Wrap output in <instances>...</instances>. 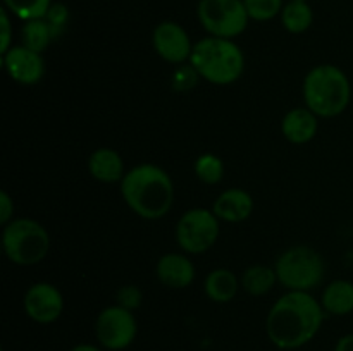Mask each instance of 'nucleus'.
I'll return each mask as SVG.
<instances>
[{
  "label": "nucleus",
  "mask_w": 353,
  "mask_h": 351,
  "mask_svg": "<svg viewBox=\"0 0 353 351\" xmlns=\"http://www.w3.org/2000/svg\"><path fill=\"white\" fill-rule=\"evenodd\" d=\"M324 310L310 292L288 291L271 306L265 320L269 339L281 350H295L314 339L324 322Z\"/></svg>",
  "instance_id": "f257e3e1"
},
{
  "label": "nucleus",
  "mask_w": 353,
  "mask_h": 351,
  "mask_svg": "<svg viewBox=\"0 0 353 351\" xmlns=\"http://www.w3.org/2000/svg\"><path fill=\"white\" fill-rule=\"evenodd\" d=\"M119 184L124 203L141 219L159 220L172 209L174 184L171 176L159 165H134Z\"/></svg>",
  "instance_id": "f03ea898"
},
{
  "label": "nucleus",
  "mask_w": 353,
  "mask_h": 351,
  "mask_svg": "<svg viewBox=\"0 0 353 351\" xmlns=\"http://www.w3.org/2000/svg\"><path fill=\"white\" fill-rule=\"evenodd\" d=\"M302 95L307 109L312 110L319 119L338 117L350 105V79L338 65H316L303 79Z\"/></svg>",
  "instance_id": "7ed1b4c3"
},
{
  "label": "nucleus",
  "mask_w": 353,
  "mask_h": 351,
  "mask_svg": "<svg viewBox=\"0 0 353 351\" xmlns=\"http://www.w3.org/2000/svg\"><path fill=\"white\" fill-rule=\"evenodd\" d=\"M190 64L210 85L228 86L243 74L245 55L234 40L207 36L193 45Z\"/></svg>",
  "instance_id": "20e7f679"
},
{
  "label": "nucleus",
  "mask_w": 353,
  "mask_h": 351,
  "mask_svg": "<svg viewBox=\"0 0 353 351\" xmlns=\"http://www.w3.org/2000/svg\"><path fill=\"white\" fill-rule=\"evenodd\" d=\"M2 248L12 264L30 267L40 264L47 257L50 250V236L38 220L19 217L3 226Z\"/></svg>",
  "instance_id": "39448f33"
},
{
  "label": "nucleus",
  "mask_w": 353,
  "mask_h": 351,
  "mask_svg": "<svg viewBox=\"0 0 353 351\" xmlns=\"http://www.w3.org/2000/svg\"><path fill=\"white\" fill-rule=\"evenodd\" d=\"M274 270L278 282L288 291L310 292L323 282L326 265L314 248L296 244L279 255Z\"/></svg>",
  "instance_id": "423d86ee"
},
{
  "label": "nucleus",
  "mask_w": 353,
  "mask_h": 351,
  "mask_svg": "<svg viewBox=\"0 0 353 351\" xmlns=\"http://www.w3.org/2000/svg\"><path fill=\"white\" fill-rule=\"evenodd\" d=\"M196 16L209 36L228 40L240 36L250 21L243 0H200Z\"/></svg>",
  "instance_id": "0eeeda50"
},
{
  "label": "nucleus",
  "mask_w": 353,
  "mask_h": 351,
  "mask_svg": "<svg viewBox=\"0 0 353 351\" xmlns=\"http://www.w3.org/2000/svg\"><path fill=\"white\" fill-rule=\"evenodd\" d=\"M221 220L212 210L190 209L176 224V243L185 253L202 255L217 243Z\"/></svg>",
  "instance_id": "6e6552de"
},
{
  "label": "nucleus",
  "mask_w": 353,
  "mask_h": 351,
  "mask_svg": "<svg viewBox=\"0 0 353 351\" xmlns=\"http://www.w3.org/2000/svg\"><path fill=\"white\" fill-rule=\"evenodd\" d=\"M99 343L110 351H121L130 346L138 334L134 313L119 305L103 308L95 322Z\"/></svg>",
  "instance_id": "1a4fd4ad"
},
{
  "label": "nucleus",
  "mask_w": 353,
  "mask_h": 351,
  "mask_svg": "<svg viewBox=\"0 0 353 351\" xmlns=\"http://www.w3.org/2000/svg\"><path fill=\"white\" fill-rule=\"evenodd\" d=\"M192 38L181 24L174 21H162L152 31V47L162 61L169 64L190 62L193 52Z\"/></svg>",
  "instance_id": "9d476101"
},
{
  "label": "nucleus",
  "mask_w": 353,
  "mask_h": 351,
  "mask_svg": "<svg viewBox=\"0 0 353 351\" xmlns=\"http://www.w3.org/2000/svg\"><path fill=\"white\" fill-rule=\"evenodd\" d=\"M23 306L33 322L52 323L62 315L64 298L57 286L50 282H34L24 292Z\"/></svg>",
  "instance_id": "9b49d317"
},
{
  "label": "nucleus",
  "mask_w": 353,
  "mask_h": 351,
  "mask_svg": "<svg viewBox=\"0 0 353 351\" xmlns=\"http://www.w3.org/2000/svg\"><path fill=\"white\" fill-rule=\"evenodd\" d=\"M2 64L9 78L24 86L38 85L45 76V61L41 54L23 45H12L2 55Z\"/></svg>",
  "instance_id": "f8f14e48"
},
{
  "label": "nucleus",
  "mask_w": 353,
  "mask_h": 351,
  "mask_svg": "<svg viewBox=\"0 0 353 351\" xmlns=\"http://www.w3.org/2000/svg\"><path fill=\"white\" fill-rule=\"evenodd\" d=\"M155 274L165 288L185 289L195 281V265L185 253H165L159 258Z\"/></svg>",
  "instance_id": "ddd939ff"
},
{
  "label": "nucleus",
  "mask_w": 353,
  "mask_h": 351,
  "mask_svg": "<svg viewBox=\"0 0 353 351\" xmlns=\"http://www.w3.org/2000/svg\"><path fill=\"white\" fill-rule=\"evenodd\" d=\"M212 212L221 222H243L254 212V198L245 189L230 188L217 196L212 205Z\"/></svg>",
  "instance_id": "4468645a"
},
{
  "label": "nucleus",
  "mask_w": 353,
  "mask_h": 351,
  "mask_svg": "<svg viewBox=\"0 0 353 351\" xmlns=\"http://www.w3.org/2000/svg\"><path fill=\"white\" fill-rule=\"evenodd\" d=\"M317 129H319V117L307 107L292 109L281 120L283 136L293 145H305L312 141Z\"/></svg>",
  "instance_id": "2eb2a0df"
},
{
  "label": "nucleus",
  "mask_w": 353,
  "mask_h": 351,
  "mask_svg": "<svg viewBox=\"0 0 353 351\" xmlns=\"http://www.w3.org/2000/svg\"><path fill=\"white\" fill-rule=\"evenodd\" d=\"M88 172L95 181L112 184L123 181L126 169L119 151L112 148H97L88 158Z\"/></svg>",
  "instance_id": "dca6fc26"
},
{
  "label": "nucleus",
  "mask_w": 353,
  "mask_h": 351,
  "mask_svg": "<svg viewBox=\"0 0 353 351\" xmlns=\"http://www.w3.org/2000/svg\"><path fill=\"white\" fill-rule=\"evenodd\" d=\"M321 306L326 313L343 317L353 312V282L347 279H336L323 289Z\"/></svg>",
  "instance_id": "f3484780"
},
{
  "label": "nucleus",
  "mask_w": 353,
  "mask_h": 351,
  "mask_svg": "<svg viewBox=\"0 0 353 351\" xmlns=\"http://www.w3.org/2000/svg\"><path fill=\"white\" fill-rule=\"evenodd\" d=\"M240 288V279L234 275L233 270L224 267L210 270L203 282V291L214 303H230L231 299H234Z\"/></svg>",
  "instance_id": "a211bd4d"
},
{
  "label": "nucleus",
  "mask_w": 353,
  "mask_h": 351,
  "mask_svg": "<svg viewBox=\"0 0 353 351\" xmlns=\"http://www.w3.org/2000/svg\"><path fill=\"white\" fill-rule=\"evenodd\" d=\"M241 289L250 296H264L278 282V275H276L274 267H268V265H252V267L245 268L243 275L240 279Z\"/></svg>",
  "instance_id": "6ab92c4d"
},
{
  "label": "nucleus",
  "mask_w": 353,
  "mask_h": 351,
  "mask_svg": "<svg viewBox=\"0 0 353 351\" xmlns=\"http://www.w3.org/2000/svg\"><path fill=\"white\" fill-rule=\"evenodd\" d=\"M279 16L283 28L292 34L305 33L314 23L312 7L303 0H288Z\"/></svg>",
  "instance_id": "aec40b11"
},
{
  "label": "nucleus",
  "mask_w": 353,
  "mask_h": 351,
  "mask_svg": "<svg viewBox=\"0 0 353 351\" xmlns=\"http://www.w3.org/2000/svg\"><path fill=\"white\" fill-rule=\"evenodd\" d=\"M54 38V31H52L50 24L45 21V17L43 19L26 21L21 28V41H23L21 45L30 48V50L38 52V54L47 50Z\"/></svg>",
  "instance_id": "412c9836"
},
{
  "label": "nucleus",
  "mask_w": 353,
  "mask_h": 351,
  "mask_svg": "<svg viewBox=\"0 0 353 351\" xmlns=\"http://www.w3.org/2000/svg\"><path fill=\"white\" fill-rule=\"evenodd\" d=\"M3 7L17 19L26 23V21L43 19L52 7V0H3Z\"/></svg>",
  "instance_id": "4be33fe9"
},
{
  "label": "nucleus",
  "mask_w": 353,
  "mask_h": 351,
  "mask_svg": "<svg viewBox=\"0 0 353 351\" xmlns=\"http://www.w3.org/2000/svg\"><path fill=\"white\" fill-rule=\"evenodd\" d=\"M193 171L203 184H217L224 178V162L216 153H203L195 160Z\"/></svg>",
  "instance_id": "5701e85b"
},
{
  "label": "nucleus",
  "mask_w": 353,
  "mask_h": 351,
  "mask_svg": "<svg viewBox=\"0 0 353 351\" xmlns=\"http://www.w3.org/2000/svg\"><path fill=\"white\" fill-rule=\"evenodd\" d=\"M243 3L248 17L252 21H259V23L274 19L276 16L281 14L283 7H285L283 0H243Z\"/></svg>",
  "instance_id": "b1692460"
},
{
  "label": "nucleus",
  "mask_w": 353,
  "mask_h": 351,
  "mask_svg": "<svg viewBox=\"0 0 353 351\" xmlns=\"http://www.w3.org/2000/svg\"><path fill=\"white\" fill-rule=\"evenodd\" d=\"M199 79L202 78H200L199 72L195 71V67H193L190 62L188 64H181L178 65V69H176L174 74H172V88L179 93H186L190 92L193 86H196Z\"/></svg>",
  "instance_id": "393cba45"
},
{
  "label": "nucleus",
  "mask_w": 353,
  "mask_h": 351,
  "mask_svg": "<svg viewBox=\"0 0 353 351\" xmlns=\"http://www.w3.org/2000/svg\"><path fill=\"white\" fill-rule=\"evenodd\" d=\"M141 299H143V295H141L140 288L133 284L121 286L116 292V305L123 306V308L130 310V312H134L137 308H140Z\"/></svg>",
  "instance_id": "a878e982"
},
{
  "label": "nucleus",
  "mask_w": 353,
  "mask_h": 351,
  "mask_svg": "<svg viewBox=\"0 0 353 351\" xmlns=\"http://www.w3.org/2000/svg\"><path fill=\"white\" fill-rule=\"evenodd\" d=\"M45 21L50 24L52 31H54V36H59L69 21V9L64 3H52L47 16H45Z\"/></svg>",
  "instance_id": "bb28decb"
},
{
  "label": "nucleus",
  "mask_w": 353,
  "mask_h": 351,
  "mask_svg": "<svg viewBox=\"0 0 353 351\" xmlns=\"http://www.w3.org/2000/svg\"><path fill=\"white\" fill-rule=\"evenodd\" d=\"M0 26H2V40H0V54H6L12 47V26H10L9 10L6 7L0 9Z\"/></svg>",
  "instance_id": "cd10ccee"
},
{
  "label": "nucleus",
  "mask_w": 353,
  "mask_h": 351,
  "mask_svg": "<svg viewBox=\"0 0 353 351\" xmlns=\"http://www.w3.org/2000/svg\"><path fill=\"white\" fill-rule=\"evenodd\" d=\"M14 219V200L7 191H0V224L6 226Z\"/></svg>",
  "instance_id": "c85d7f7f"
},
{
  "label": "nucleus",
  "mask_w": 353,
  "mask_h": 351,
  "mask_svg": "<svg viewBox=\"0 0 353 351\" xmlns=\"http://www.w3.org/2000/svg\"><path fill=\"white\" fill-rule=\"evenodd\" d=\"M334 351H353V334H347V336L340 337Z\"/></svg>",
  "instance_id": "c756f323"
},
{
  "label": "nucleus",
  "mask_w": 353,
  "mask_h": 351,
  "mask_svg": "<svg viewBox=\"0 0 353 351\" xmlns=\"http://www.w3.org/2000/svg\"><path fill=\"white\" fill-rule=\"evenodd\" d=\"M71 351H100V350L97 346H93V344H78V346L72 348Z\"/></svg>",
  "instance_id": "7c9ffc66"
},
{
  "label": "nucleus",
  "mask_w": 353,
  "mask_h": 351,
  "mask_svg": "<svg viewBox=\"0 0 353 351\" xmlns=\"http://www.w3.org/2000/svg\"><path fill=\"white\" fill-rule=\"evenodd\" d=\"M303 2H309V0H303Z\"/></svg>",
  "instance_id": "2f4dec72"
}]
</instances>
